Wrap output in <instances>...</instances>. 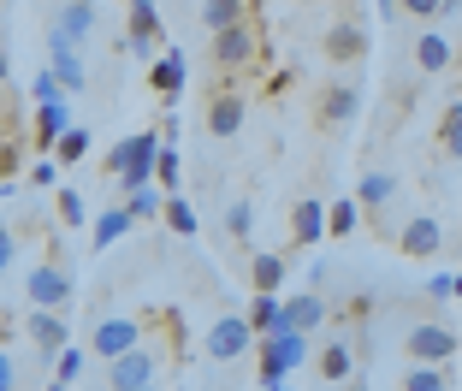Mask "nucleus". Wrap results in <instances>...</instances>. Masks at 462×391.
Wrapping results in <instances>:
<instances>
[{
  "label": "nucleus",
  "mask_w": 462,
  "mask_h": 391,
  "mask_svg": "<svg viewBox=\"0 0 462 391\" xmlns=\"http://www.w3.org/2000/svg\"><path fill=\"white\" fill-rule=\"evenodd\" d=\"M439 149H445L450 161H462V101H450L445 119H439Z\"/></svg>",
  "instance_id": "bb28decb"
},
{
  "label": "nucleus",
  "mask_w": 462,
  "mask_h": 391,
  "mask_svg": "<svg viewBox=\"0 0 462 391\" xmlns=\"http://www.w3.org/2000/svg\"><path fill=\"white\" fill-rule=\"evenodd\" d=\"M136 344H143V326L125 321V314H107V321H96V356H131Z\"/></svg>",
  "instance_id": "9d476101"
},
{
  "label": "nucleus",
  "mask_w": 462,
  "mask_h": 391,
  "mask_svg": "<svg viewBox=\"0 0 462 391\" xmlns=\"http://www.w3.org/2000/svg\"><path fill=\"white\" fill-rule=\"evenodd\" d=\"M83 219H89L83 214V196L78 190H60V226H83Z\"/></svg>",
  "instance_id": "f704fd0d"
},
{
  "label": "nucleus",
  "mask_w": 462,
  "mask_h": 391,
  "mask_svg": "<svg viewBox=\"0 0 462 391\" xmlns=\"http://www.w3.org/2000/svg\"><path fill=\"white\" fill-rule=\"evenodd\" d=\"M249 326H255V338L297 332V326H291V303L285 297H255V303H249Z\"/></svg>",
  "instance_id": "2eb2a0df"
},
{
  "label": "nucleus",
  "mask_w": 462,
  "mask_h": 391,
  "mask_svg": "<svg viewBox=\"0 0 462 391\" xmlns=\"http://www.w3.org/2000/svg\"><path fill=\"white\" fill-rule=\"evenodd\" d=\"M285 256H255L249 261V279H255V297H279V284H285Z\"/></svg>",
  "instance_id": "5701e85b"
},
{
  "label": "nucleus",
  "mask_w": 462,
  "mask_h": 391,
  "mask_svg": "<svg viewBox=\"0 0 462 391\" xmlns=\"http://www.w3.org/2000/svg\"><path fill=\"white\" fill-rule=\"evenodd\" d=\"M161 154H166V136L161 131H136V136H119L107 149V172L113 184L131 196V190H149V178L161 172Z\"/></svg>",
  "instance_id": "f257e3e1"
},
{
  "label": "nucleus",
  "mask_w": 462,
  "mask_h": 391,
  "mask_svg": "<svg viewBox=\"0 0 462 391\" xmlns=\"http://www.w3.org/2000/svg\"><path fill=\"white\" fill-rule=\"evenodd\" d=\"M96 18H101V6H96V0H66V6L54 13V30H60L66 42H83L89 30H96Z\"/></svg>",
  "instance_id": "f3484780"
},
{
  "label": "nucleus",
  "mask_w": 462,
  "mask_h": 391,
  "mask_svg": "<svg viewBox=\"0 0 462 391\" xmlns=\"http://www.w3.org/2000/svg\"><path fill=\"white\" fill-rule=\"evenodd\" d=\"M136 219H131V208H107V214L96 219V249H107V243H119L125 231H131Z\"/></svg>",
  "instance_id": "cd10ccee"
},
{
  "label": "nucleus",
  "mask_w": 462,
  "mask_h": 391,
  "mask_svg": "<svg viewBox=\"0 0 462 391\" xmlns=\"http://www.w3.org/2000/svg\"><path fill=\"white\" fill-rule=\"evenodd\" d=\"M24 297H30V309H60V303H71V273L54 267V261H42V267H30Z\"/></svg>",
  "instance_id": "0eeeda50"
},
{
  "label": "nucleus",
  "mask_w": 462,
  "mask_h": 391,
  "mask_svg": "<svg viewBox=\"0 0 462 391\" xmlns=\"http://www.w3.org/2000/svg\"><path fill=\"white\" fill-rule=\"evenodd\" d=\"M166 219H172V231H184V237H196V208L184 202V196H172V202H166Z\"/></svg>",
  "instance_id": "72a5a7b5"
},
{
  "label": "nucleus",
  "mask_w": 462,
  "mask_h": 391,
  "mask_svg": "<svg viewBox=\"0 0 462 391\" xmlns=\"http://www.w3.org/2000/svg\"><path fill=\"white\" fill-rule=\"evenodd\" d=\"M457 60V48H450V36L445 30H421L415 36V71H427V78H439V71Z\"/></svg>",
  "instance_id": "dca6fc26"
},
{
  "label": "nucleus",
  "mask_w": 462,
  "mask_h": 391,
  "mask_svg": "<svg viewBox=\"0 0 462 391\" xmlns=\"http://www.w3.org/2000/svg\"><path fill=\"white\" fill-rule=\"evenodd\" d=\"M261 338L255 326H249V314H214V326H208V362H237L244 350H255Z\"/></svg>",
  "instance_id": "20e7f679"
},
{
  "label": "nucleus",
  "mask_w": 462,
  "mask_h": 391,
  "mask_svg": "<svg viewBox=\"0 0 462 391\" xmlns=\"http://www.w3.org/2000/svg\"><path fill=\"white\" fill-rule=\"evenodd\" d=\"M154 89H161L166 101L184 89V54H161V60H154Z\"/></svg>",
  "instance_id": "a878e982"
},
{
  "label": "nucleus",
  "mask_w": 462,
  "mask_h": 391,
  "mask_svg": "<svg viewBox=\"0 0 462 391\" xmlns=\"http://www.w3.org/2000/svg\"><path fill=\"white\" fill-rule=\"evenodd\" d=\"M154 178H161V190H166V196H178V184H184V161H178V149H172V143H166L161 172H154Z\"/></svg>",
  "instance_id": "7c9ffc66"
},
{
  "label": "nucleus",
  "mask_w": 462,
  "mask_h": 391,
  "mask_svg": "<svg viewBox=\"0 0 462 391\" xmlns=\"http://www.w3.org/2000/svg\"><path fill=\"white\" fill-rule=\"evenodd\" d=\"M48 391H66V379H54V386H48Z\"/></svg>",
  "instance_id": "c03bdc74"
},
{
  "label": "nucleus",
  "mask_w": 462,
  "mask_h": 391,
  "mask_svg": "<svg viewBox=\"0 0 462 391\" xmlns=\"http://www.w3.org/2000/svg\"><path fill=\"white\" fill-rule=\"evenodd\" d=\"M314 368H320V379H327V386H350V374H356V344L338 332L327 350L314 356Z\"/></svg>",
  "instance_id": "ddd939ff"
},
{
  "label": "nucleus",
  "mask_w": 462,
  "mask_h": 391,
  "mask_svg": "<svg viewBox=\"0 0 462 391\" xmlns=\"http://www.w3.org/2000/svg\"><path fill=\"white\" fill-rule=\"evenodd\" d=\"M332 231V208L327 202H309V196H302L297 208H291V237L297 243H320Z\"/></svg>",
  "instance_id": "4468645a"
},
{
  "label": "nucleus",
  "mask_w": 462,
  "mask_h": 391,
  "mask_svg": "<svg viewBox=\"0 0 462 391\" xmlns=\"http://www.w3.org/2000/svg\"><path fill=\"white\" fill-rule=\"evenodd\" d=\"M0 391H18V362L13 356H0Z\"/></svg>",
  "instance_id": "ea45409f"
},
{
  "label": "nucleus",
  "mask_w": 462,
  "mask_h": 391,
  "mask_svg": "<svg viewBox=\"0 0 462 391\" xmlns=\"http://www.w3.org/2000/svg\"><path fill=\"white\" fill-rule=\"evenodd\" d=\"M267 391H297V386H291V379H285V386H267Z\"/></svg>",
  "instance_id": "37998d69"
},
{
  "label": "nucleus",
  "mask_w": 462,
  "mask_h": 391,
  "mask_svg": "<svg viewBox=\"0 0 462 391\" xmlns=\"http://www.w3.org/2000/svg\"><path fill=\"white\" fill-rule=\"evenodd\" d=\"M392 196H397V178H392V172H367L362 190H356V202H362L367 214H374V208H385Z\"/></svg>",
  "instance_id": "393cba45"
},
{
  "label": "nucleus",
  "mask_w": 462,
  "mask_h": 391,
  "mask_svg": "<svg viewBox=\"0 0 462 391\" xmlns=\"http://www.w3.org/2000/svg\"><path fill=\"white\" fill-rule=\"evenodd\" d=\"M427 297H457V279H450V273H433V279H427Z\"/></svg>",
  "instance_id": "4c0bfd02"
},
{
  "label": "nucleus",
  "mask_w": 462,
  "mask_h": 391,
  "mask_svg": "<svg viewBox=\"0 0 462 391\" xmlns=\"http://www.w3.org/2000/svg\"><path fill=\"white\" fill-rule=\"evenodd\" d=\"M18 161H24V136H6V143H0V172H6V184H13Z\"/></svg>",
  "instance_id": "c9c22d12"
},
{
  "label": "nucleus",
  "mask_w": 462,
  "mask_h": 391,
  "mask_svg": "<svg viewBox=\"0 0 462 391\" xmlns=\"http://www.w3.org/2000/svg\"><path fill=\"white\" fill-rule=\"evenodd\" d=\"M356 113H362V89H356V83H332V89L320 95V125H350Z\"/></svg>",
  "instance_id": "a211bd4d"
},
{
  "label": "nucleus",
  "mask_w": 462,
  "mask_h": 391,
  "mask_svg": "<svg viewBox=\"0 0 462 391\" xmlns=\"http://www.w3.org/2000/svg\"><path fill=\"white\" fill-rule=\"evenodd\" d=\"M166 202H172V196H166L161 184H149V190H131V196H125V208H131V219H136V226H149L154 214H166Z\"/></svg>",
  "instance_id": "b1692460"
},
{
  "label": "nucleus",
  "mask_w": 462,
  "mask_h": 391,
  "mask_svg": "<svg viewBox=\"0 0 462 391\" xmlns=\"http://www.w3.org/2000/svg\"><path fill=\"white\" fill-rule=\"evenodd\" d=\"M350 391H367V386H350Z\"/></svg>",
  "instance_id": "8fccbe9b"
},
{
  "label": "nucleus",
  "mask_w": 462,
  "mask_h": 391,
  "mask_svg": "<svg viewBox=\"0 0 462 391\" xmlns=\"http://www.w3.org/2000/svg\"><path fill=\"white\" fill-rule=\"evenodd\" d=\"M83 374V356L78 350H66V356H60V379H66V386H71V379H78Z\"/></svg>",
  "instance_id": "58836bf2"
},
{
  "label": "nucleus",
  "mask_w": 462,
  "mask_h": 391,
  "mask_svg": "<svg viewBox=\"0 0 462 391\" xmlns=\"http://www.w3.org/2000/svg\"><path fill=\"white\" fill-rule=\"evenodd\" d=\"M143 391H161V386H143Z\"/></svg>",
  "instance_id": "de8ad7c7"
},
{
  "label": "nucleus",
  "mask_w": 462,
  "mask_h": 391,
  "mask_svg": "<svg viewBox=\"0 0 462 391\" xmlns=\"http://www.w3.org/2000/svg\"><path fill=\"white\" fill-rule=\"evenodd\" d=\"M327 314H332V303L320 297V291H302V297H291V326H297V332L327 326Z\"/></svg>",
  "instance_id": "4be33fe9"
},
{
  "label": "nucleus",
  "mask_w": 462,
  "mask_h": 391,
  "mask_svg": "<svg viewBox=\"0 0 462 391\" xmlns=\"http://www.w3.org/2000/svg\"><path fill=\"white\" fill-rule=\"evenodd\" d=\"M131 6H149V0H131Z\"/></svg>",
  "instance_id": "49530a36"
},
{
  "label": "nucleus",
  "mask_w": 462,
  "mask_h": 391,
  "mask_svg": "<svg viewBox=\"0 0 462 391\" xmlns=\"http://www.w3.org/2000/svg\"><path fill=\"white\" fill-rule=\"evenodd\" d=\"M380 18L392 24V18H403V0H380Z\"/></svg>",
  "instance_id": "79ce46f5"
},
{
  "label": "nucleus",
  "mask_w": 462,
  "mask_h": 391,
  "mask_svg": "<svg viewBox=\"0 0 462 391\" xmlns=\"http://www.w3.org/2000/svg\"><path fill=\"white\" fill-rule=\"evenodd\" d=\"M309 362V332H279L261 338V386H285L297 368Z\"/></svg>",
  "instance_id": "f03ea898"
},
{
  "label": "nucleus",
  "mask_w": 462,
  "mask_h": 391,
  "mask_svg": "<svg viewBox=\"0 0 462 391\" xmlns=\"http://www.w3.org/2000/svg\"><path fill=\"white\" fill-rule=\"evenodd\" d=\"M403 356L415 368H445L450 356H457V332H450V326H439V321H415L403 332Z\"/></svg>",
  "instance_id": "7ed1b4c3"
},
{
  "label": "nucleus",
  "mask_w": 462,
  "mask_h": 391,
  "mask_svg": "<svg viewBox=\"0 0 462 391\" xmlns=\"http://www.w3.org/2000/svg\"><path fill=\"white\" fill-rule=\"evenodd\" d=\"M457 54H462V36H457Z\"/></svg>",
  "instance_id": "09e8293b"
},
{
  "label": "nucleus",
  "mask_w": 462,
  "mask_h": 391,
  "mask_svg": "<svg viewBox=\"0 0 462 391\" xmlns=\"http://www.w3.org/2000/svg\"><path fill=\"white\" fill-rule=\"evenodd\" d=\"M249 231H255V208H249V202H231L226 208V237H249Z\"/></svg>",
  "instance_id": "2f4dec72"
},
{
  "label": "nucleus",
  "mask_w": 462,
  "mask_h": 391,
  "mask_svg": "<svg viewBox=\"0 0 462 391\" xmlns=\"http://www.w3.org/2000/svg\"><path fill=\"white\" fill-rule=\"evenodd\" d=\"M445 0H403V18H439Z\"/></svg>",
  "instance_id": "e433bc0d"
},
{
  "label": "nucleus",
  "mask_w": 462,
  "mask_h": 391,
  "mask_svg": "<svg viewBox=\"0 0 462 391\" xmlns=\"http://www.w3.org/2000/svg\"><path fill=\"white\" fill-rule=\"evenodd\" d=\"M255 60H261L255 24H237V30H219V36H214V66L219 71H249Z\"/></svg>",
  "instance_id": "423d86ee"
},
{
  "label": "nucleus",
  "mask_w": 462,
  "mask_h": 391,
  "mask_svg": "<svg viewBox=\"0 0 462 391\" xmlns=\"http://www.w3.org/2000/svg\"><path fill=\"white\" fill-rule=\"evenodd\" d=\"M13 261H18V237H13V231H0V267H13Z\"/></svg>",
  "instance_id": "a19ab883"
},
{
  "label": "nucleus",
  "mask_w": 462,
  "mask_h": 391,
  "mask_svg": "<svg viewBox=\"0 0 462 391\" xmlns=\"http://www.w3.org/2000/svg\"><path fill=\"white\" fill-rule=\"evenodd\" d=\"M320 48H327L332 66H356V60L367 54V30L356 24V18H344V24H332V30H327V42H320Z\"/></svg>",
  "instance_id": "9b49d317"
},
{
  "label": "nucleus",
  "mask_w": 462,
  "mask_h": 391,
  "mask_svg": "<svg viewBox=\"0 0 462 391\" xmlns=\"http://www.w3.org/2000/svg\"><path fill=\"white\" fill-rule=\"evenodd\" d=\"M83 154H89V131H66V136H60V149H54L60 166H78Z\"/></svg>",
  "instance_id": "c756f323"
},
{
  "label": "nucleus",
  "mask_w": 462,
  "mask_h": 391,
  "mask_svg": "<svg viewBox=\"0 0 462 391\" xmlns=\"http://www.w3.org/2000/svg\"><path fill=\"white\" fill-rule=\"evenodd\" d=\"M457 297H462V273H457Z\"/></svg>",
  "instance_id": "a18cd8bd"
},
{
  "label": "nucleus",
  "mask_w": 462,
  "mask_h": 391,
  "mask_svg": "<svg viewBox=\"0 0 462 391\" xmlns=\"http://www.w3.org/2000/svg\"><path fill=\"white\" fill-rule=\"evenodd\" d=\"M403 391H445V374H439V368H415V362H409Z\"/></svg>",
  "instance_id": "473e14b6"
},
{
  "label": "nucleus",
  "mask_w": 462,
  "mask_h": 391,
  "mask_svg": "<svg viewBox=\"0 0 462 391\" xmlns=\"http://www.w3.org/2000/svg\"><path fill=\"white\" fill-rule=\"evenodd\" d=\"M66 131H78V125H71V101H66V95H54V101H36V125H30L36 149H48V154H54Z\"/></svg>",
  "instance_id": "1a4fd4ad"
},
{
  "label": "nucleus",
  "mask_w": 462,
  "mask_h": 391,
  "mask_svg": "<svg viewBox=\"0 0 462 391\" xmlns=\"http://www.w3.org/2000/svg\"><path fill=\"white\" fill-rule=\"evenodd\" d=\"M24 326H30V338H36V350L48 356V362L71 350V344H66V321H60L54 309H30V321H24Z\"/></svg>",
  "instance_id": "f8f14e48"
},
{
  "label": "nucleus",
  "mask_w": 462,
  "mask_h": 391,
  "mask_svg": "<svg viewBox=\"0 0 462 391\" xmlns=\"http://www.w3.org/2000/svg\"><path fill=\"white\" fill-rule=\"evenodd\" d=\"M161 362L166 356L154 350V344H136L131 356H119V362H113V391H143V386H154V379H161Z\"/></svg>",
  "instance_id": "39448f33"
},
{
  "label": "nucleus",
  "mask_w": 462,
  "mask_h": 391,
  "mask_svg": "<svg viewBox=\"0 0 462 391\" xmlns=\"http://www.w3.org/2000/svg\"><path fill=\"white\" fill-rule=\"evenodd\" d=\"M154 48H161V13H154V0H149V6H131V54L149 60Z\"/></svg>",
  "instance_id": "6ab92c4d"
},
{
  "label": "nucleus",
  "mask_w": 462,
  "mask_h": 391,
  "mask_svg": "<svg viewBox=\"0 0 462 391\" xmlns=\"http://www.w3.org/2000/svg\"><path fill=\"white\" fill-rule=\"evenodd\" d=\"M362 214H367V208L356 202V196H350V202H332V237H350V231L362 226Z\"/></svg>",
  "instance_id": "c85d7f7f"
},
{
  "label": "nucleus",
  "mask_w": 462,
  "mask_h": 391,
  "mask_svg": "<svg viewBox=\"0 0 462 391\" xmlns=\"http://www.w3.org/2000/svg\"><path fill=\"white\" fill-rule=\"evenodd\" d=\"M208 131H214V136H237V131H244V95H214Z\"/></svg>",
  "instance_id": "aec40b11"
},
{
  "label": "nucleus",
  "mask_w": 462,
  "mask_h": 391,
  "mask_svg": "<svg viewBox=\"0 0 462 391\" xmlns=\"http://www.w3.org/2000/svg\"><path fill=\"white\" fill-rule=\"evenodd\" d=\"M202 24L214 30H237V24H249V0H202Z\"/></svg>",
  "instance_id": "412c9836"
},
{
  "label": "nucleus",
  "mask_w": 462,
  "mask_h": 391,
  "mask_svg": "<svg viewBox=\"0 0 462 391\" xmlns=\"http://www.w3.org/2000/svg\"><path fill=\"white\" fill-rule=\"evenodd\" d=\"M439 243H445V226H439L433 214H409L403 231H397V249H403L409 261H433Z\"/></svg>",
  "instance_id": "6e6552de"
}]
</instances>
